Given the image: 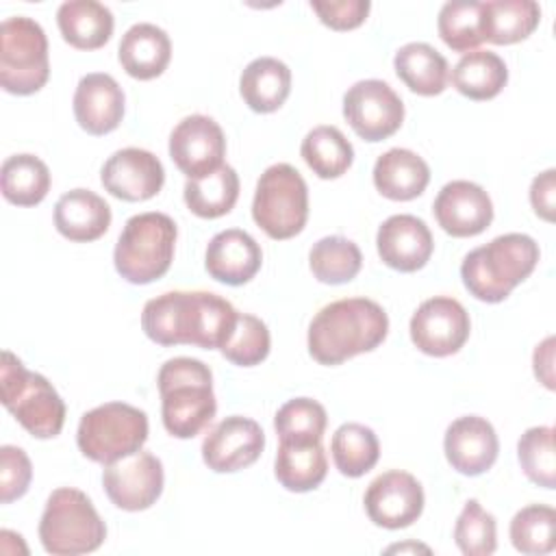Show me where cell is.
Wrapping results in <instances>:
<instances>
[{"label":"cell","mask_w":556,"mask_h":556,"mask_svg":"<svg viewBox=\"0 0 556 556\" xmlns=\"http://www.w3.org/2000/svg\"><path fill=\"white\" fill-rule=\"evenodd\" d=\"M404 549H424V552H430V549L424 547V545H393V547H389L387 552H404Z\"/></svg>","instance_id":"47"},{"label":"cell","mask_w":556,"mask_h":556,"mask_svg":"<svg viewBox=\"0 0 556 556\" xmlns=\"http://www.w3.org/2000/svg\"><path fill=\"white\" fill-rule=\"evenodd\" d=\"M308 265L319 282L343 285L361 271L363 254L354 241L332 235L313 243L308 252Z\"/></svg>","instance_id":"36"},{"label":"cell","mask_w":556,"mask_h":556,"mask_svg":"<svg viewBox=\"0 0 556 556\" xmlns=\"http://www.w3.org/2000/svg\"><path fill=\"white\" fill-rule=\"evenodd\" d=\"M311 9L319 15V20L326 26L334 30H348L365 22L371 9V2L369 0H311Z\"/></svg>","instance_id":"44"},{"label":"cell","mask_w":556,"mask_h":556,"mask_svg":"<svg viewBox=\"0 0 556 556\" xmlns=\"http://www.w3.org/2000/svg\"><path fill=\"white\" fill-rule=\"evenodd\" d=\"M534 376L547 387L554 389V337H547L541 345H536L534 350Z\"/></svg>","instance_id":"46"},{"label":"cell","mask_w":556,"mask_h":556,"mask_svg":"<svg viewBox=\"0 0 556 556\" xmlns=\"http://www.w3.org/2000/svg\"><path fill=\"white\" fill-rule=\"evenodd\" d=\"M104 536L106 526L83 491L61 486L50 493L39 521V539L48 554H89L102 545Z\"/></svg>","instance_id":"7"},{"label":"cell","mask_w":556,"mask_h":556,"mask_svg":"<svg viewBox=\"0 0 556 556\" xmlns=\"http://www.w3.org/2000/svg\"><path fill=\"white\" fill-rule=\"evenodd\" d=\"M265 447L263 428L243 415H230L208 430L202 441V460L217 473L252 465Z\"/></svg>","instance_id":"16"},{"label":"cell","mask_w":556,"mask_h":556,"mask_svg":"<svg viewBox=\"0 0 556 556\" xmlns=\"http://www.w3.org/2000/svg\"><path fill=\"white\" fill-rule=\"evenodd\" d=\"M252 217L271 239H291L302 232L308 217V189L293 165L276 163L261 174Z\"/></svg>","instance_id":"10"},{"label":"cell","mask_w":556,"mask_h":556,"mask_svg":"<svg viewBox=\"0 0 556 556\" xmlns=\"http://www.w3.org/2000/svg\"><path fill=\"white\" fill-rule=\"evenodd\" d=\"M554 169H545L543 174H539L532 185H530V202L532 208L539 217H543L545 222L554 219Z\"/></svg>","instance_id":"45"},{"label":"cell","mask_w":556,"mask_h":556,"mask_svg":"<svg viewBox=\"0 0 556 556\" xmlns=\"http://www.w3.org/2000/svg\"><path fill=\"white\" fill-rule=\"evenodd\" d=\"M376 248L384 265L397 271L421 269L434 248L430 228L424 219L400 213L387 217L376 235Z\"/></svg>","instance_id":"20"},{"label":"cell","mask_w":556,"mask_h":556,"mask_svg":"<svg viewBox=\"0 0 556 556\" xmlns=\"http://www.w3.org/2000/svg\"><path fill=\"white\" fill-rule=\"evenodd\" d=\"M0 187L11 204L35 206L50 189V169L35 154H13L2 163Z\"/></svg>","instance_id":"33"},{"label":"cell","mask_w":556,"mask_h":556,"mask_svg":"<svg viewBox=\"0 0 556 556\" xmlns=\"http://www.w3.org/2000/svg\"><path fill=\"white\" fill-rule=\"evenodd\" d=\"M517 456L523 473L543 489L556 486V458H554V428L534 426L528 428L519 443Z\"/></svg>","instance_id":"40"},{"label":"cell","mask_w":556,"mask_h":556,"mask_svg":"<svg viewBox=\"0 0 556 556\" xmlns=\"http://www.w3.org/2000/svg\"><path fill=\"white\" fill-rule=\"evenodd\" d=\"M443 450L452 469L463 476H480L495 463L500 441L491 421L478 415H465L447 426Z\"/></svg>","instance_id":"19"},{"label":"cell","mask_w":556,"mask_h":556,"mask_svg":"<svg viewBox=\"0 0 556 556\" xmlns=\"http://www.w3.org/2000/svg\"><path fill=\"white\" fill-rule=\"evenodd\" d=\"M556 510L547 504H530L515 513L510 521V541L517 552L541 556L556 547Z\"/></svg>","instance_id":"38"},{"label":"cell","mask_w":556,"mask_h":556,"mask_svg":"<svg viewBox=\"0 0 556 556\" xmlns=\"http://www.w3.org/2000/svg\"><path fill=\"white\" fill-rule=\"evenodd\" d=\"M235 306L211 291H167L146 302L143 332L161 345L222 350L237 321Z\"/></svg>","instance_id":"1"},{"label":"cell","mask_w":556,"mask_h":556,"mask_svg":"<svg viewBox=\"0 0 556 556\" xmlns=\"http://www.w3.org/2000/svg\"><path fill=\"white\" fill-rule=\"evenodd\" d=\"M389 332L384 308L369 298H343L326 304L308 326V352L319 365H339L376 350Z\"/></svg>","instance_id":"2"},{"label":"cell","mask_w":556,"mask_h":556,"mask_svg":"<svg viewBox=\"0 0 556 556\" xmlns=\"http://www.w3.org/2000/svg\"><path fill=\"white\" fill-rule=\"evenodd\" d=\"M226 139L208 115L182 117L169 135V156L187 178H200L224 165Z\"/></svg>","instance_id":"14"},{"label":"cell","mask_w":556,"mask_h":556,"mask_svg":"<svg viewBox=\"0 0 556 556\" xmlns=\"http://www.w3.org/2000/svg\"><path fill=\"white\" fill-rule=\"evenodd\" d=\"M74 115L89 135L115 130L124 117V91L117 80L104 72L85 74L74 91Z\"/></svg>","instance_id":"21"},{"label":"cell","mask_w":556,"mask_h":556,"mask_svg":"<svg viewBox=\"0 0 556 556\" xmlns=\"http://www.w3.org/2000/svg\"><path fill=\"white\" fill-rule=\"evenodd\" d=\"M243 102L256 113L280 109L291 91V70L274 56H258L245 65L239 78Z\"/></svg>","instance_id":"27"},{"label":"cell","mask_w":556,"mask_h":556,"mask_svg":"<svg viewBox=\"0 0 556 556\" xmlns=\"http://www.w3.org/2000/svg\"><path fill=\"white\" fill-rule=\"evenodd\" d=\"M395 74L419 96H437L445 89L450 67L445 56L426 41L404 43L393 56Z\"/></svg>","instance_id":"29"},{"label":"cell","mask_w":556,"mask_h":556,"mask_svg":"<svg viewBox=\"0 0 556 556\" xmlns=\"http://www.w3.org/2000/svg\"><path fill=\"white\" fill-rule=\"evenodd\" d=\"M156 382L163 426L172 437L191 439L211 424L217 402L208 365L198 358L176 356L161 365Z\"/></svg>","instance_id":"3"},{"label":"cell","mask_w":556,"mask_h":556,"mask_svg":"<svg viewBox=\"0 0 556 556\" xmlns=\"http://www.w3.org/2000/svg\"><path fill=\"white\" fill-rule=\"evenodd\" d=\"M430 180L428 163L413 150L391 148L376 159L374 185L389 200H413Z\"/></svg>","instance_id":"25"},{"label":"cell","mask_w":556,"mask_h":556,"mask_svg":"<svg viewBox=\"0 0 556 556\" xmlns=\"http://www.w3.org/2000/svg\"><path fill=\"white\" fill-rule=\"evenodd\" d=\"M4 408L37 439H52L65 424V404L46 376L28 371L22 361L4 350L0 367Z\"/></svg>","instance_id":"5"},{"label":"cell","mask_w":556,"mask_h":556,"mask_svg":"<svg viewBox=\"0 0 556 556\" xmlns=\"http://www.w3.org/2000/svg\"><path fill=\"white\" fill-rule=\"evenodd\" d=\"M454 539L465 556H489L497 547L495 517L486 513L478 500H467L456 526Z\"/></svg>","instance_id":"42"},{"label":"cell","mask_w":556,"mask_h":556,"mask_svg":"<svg viewBox=\"0 0 556 556\" xmlns=\"http://www.w3.org/2000/svg\"><path fill=\"white\" fill-rule=\"evenodd\" d=\"M450 80L458 93L471 100H489L504 89L508 70L500 54L491 50H471L458 59Z\"/></svg>","instance_id":"31"},{"label":"cell","mask_w":556,"mask_h":556,"mask_svg":"<svg viewBox=\"0 0 556 556\" xmlns=\"http://www.w3.org/2000/svg\"><path fill=\"white\" fill-rule=\"evenodd\" d=\"M63 39L78 50L104 46L113 33V13L96 0H67L56 11Z\"/></svg>","instance_id":"28"},{"label":"cell","mask_w":556,"mask_h":556,"mask_svg":"<svg viewBox=\"0 0 556 556\" xmlns=\"http://www.w3.org/2000/svg\"><path fill=\"white\" fill-rule=\"evenodd\" d=\"M263 263L261 245L252 235L239 228H228L217 232L208 245L204 256V267L211 278L224 285H245L256 276Z\"/></svg>","instance_id":"22"},{"label":"cell","mask_w":556,"mask_h":556,"mask_svg":"<svg viewBox=\"0 0 556 556\" xmlns=\"http://www.w3.org/2000/svg\"><path fill=\"white\" fill-rule=\"evenodd\" d=\"M148 439V417L126 402H106L80 417L76 443L83 456L109 465L141 450Z\"/></svg>","instance_id":"8"},{"label":"cell","mask_w":556,"mask_h":556,"mask_svg":"<svg viewBox=\"0 0 556 556\" xmlns=\"http://www.w3.org/2000/svg\"><path fill=\"white\" fill-rule=\"evenodd\" d=\"M174 243L176 224L169 215L156 211L132 215L113 250L115 269L132 285H148L169 269Z\"/></svg>","instance_id":"6"},{"label":"cell","mask_w":556,"mask_h":556,"mask_svg":"<svg viewBox=\"0 0 556 556\" xmlns=\"http://www.w3.org/2000/svg\"><path fill=\"white\" fill-rule=\"evenodd\" d=\"M541 22V7L534 0H489L482 2V37L491 43H515L532 35Z\"/></svg>","instance_id":"30"},{"label":"cell","mask_w":556,"mask_h":556,"mask_svg":"<svg viewBox=\"0 0 556 556\" xmlns=\"http://www.w3.org/2000/svg\"><path fill=\"white\" fill-rule=\"evenodd\" d=\"M269 343L271 341L265 321H261L254 315L239 313L235 328L222 345V354L239 367H252L267 358Z\"/></svg>","instance_id":"41"},{"label":"cell","mask_w":556,"mask_h":556,"mask_svg":"<svg viewBox=\"0 0 556 556\" xmlns=\"http://www.w3.org/2000/svg\"><path fill=\"white\" fill-rule=\"evenodd\" d=\"M102 484L109 500L122 510H146L163 491V465L150 452H135L104 465Z\"/></svg>","instance_id":"13"},{"label":"cell","mask_w":556,"mask_h":556,"mask_svg":"<svg viewBox=\"0 0 556 556\" xmlns=\"http://www.w3.org/2000/svg\"><path fill=\"white\" fill-rule=\"evenodd\" d=\"M343 115L361 139L382 141L402 126L404 102L389 83L367 78L345 91Z\"/></svg>","instance_id":"11"},{"label":"cell","mask_w":556,"mask_h":556,"mask_svg":"<svg viewBox=\"0 0 556 556\" xmlns=\"http://www.w3.org/2000/svg\"><path fill=\"white\" fill-rule=\"evenodd\" d=\"M100 180L111 195L128 202H141L161 191L165 169L152 152L143 148H122L104 161Z\"/></svg>","instance_id":"17"},{"label":"cell","mask_w":556,"mask_h":556,"mask_svg":"<svg viewBox=\"0 0 556 556\" xmlns=\"http://www.w3.org/2000/svg\"><path fill=\"white\" fill-rule=\"evenodd\" d=\"M54 226L70 241H93L111 226V206L89 189H72L54 204Z\"/></svg>","instance_id":"24"},{"label":"cell","mask_w":556,"mask_h":556,"mask_svg":"<svg viewBox=\"0 0 556 556\" xmlns=\"http://www.w3.org/2000/svg\"><path fill=\"white\" fill-rule=\"evenodd\" d=\"M536 263V241L523 232H508L471 250L463 258L460 278L473 298L495 304L506 300L534 271Z\"/></svg>","instance_id":"4"},{"label":"cell","mask_w":556,"mask_h":556,"mask_svg":"<svg viewBox=\"0 0 556 556\" xmlns=\"http://www.w3.org/2000/svg\"><path fill=\"white\" fill-rule=\"evenodd\" d=\"M33 478L30 458L22 447L2 445L0 447V500L9 504L28 491Z\"/></svg>","instance_id":"43"},{"label":"cell","mask_w":556,"mask_h":556,"mask_svg":"<svg viewBox=\"0 0 556 556\" xmlns=\"http://www.w3.org/2000/svg\"><path fill=\"white\" fill-rule=\"evenodd\" d=\"M117 56L128 76L150 80L165 72L172 56V41L156 24L139 22L122 35Z\"/></svg>","instance_id":"23"},{"label":"cell","mask_w":556,"mask_h":556,"mask_svg":"<svg viewBox=\"0 0 556 556\" xmlns=\"http://www.w3.org/2000/svg\"><path fill=\"white\" fill-rule=\"evenodd\" d=\"M432 213L447 235L473 237L491 224L493 204L480 185L471 180H452L437 193Z\"/></svg>","instance_id":"18"},{"label":"cell","mask_w":556,"mask_h":556,"mask_svg":"<svg viewBox=\"0 0 556 556\" xmlns=\"http://www.w3.org/2000/svg\"><path fill=\"white\" fill-rule=\"evenodd\" d=\"M50 76L48 37L39 22L26 15L0 24V85L15 96L39 91Z\"/></svg>","instance_id":"9"},{"label":"cell","mask_w":556,"mask_h":556,"mask_svg":"<svg viewBox=\"0 0 556 556\" xmlns=\"http://www.w3.org/2000/svg\"><path fill=\"white\" fill-rule=\"evenodd\" d=\"M469 313L450 295L424 300L410 317V339L428 356L456 354L469 339Z\"/></svg>","instance_id":"12"},{"label":"cell","mask_w":556,"mask_h":556,"mask_svg":"<svg viewBox=\"0 0 556 556\" xmlns=\"http://www.w3.org/2000/svg\"><path fill=\"white\" fill-rule=\"evenodd\" d=\"M437 28L441 39L456 52L476 50L482 37V2L450 0L441 7Z\"/></svg>","instance_id":"37"},{"label":"cell","mask_w":556,"mask_h":556,"mask_svg":"<svg viewBox=\"0 0 556 556\" xmlns=\"http://www.w3.org/2000/svg\"><path fill=\"white\" fill-rule=\"evenodd\" d=\"M182 193L191 213L215 219L230 213L235 206L239 198V176L230 165L224 163L206 176L187 178Z\"/></svg>","instance_id":"32"},{"label":"cell","mask_w":556,"mask_h":556,"mask_svg":"<svg viewBox=\"0 0 556 556\" xmlns=\"http://www.w3.org/2000/svg\"><path fill=\"white\" fill-rule=\"evenodd\" d=\"M300 152L319 178H339L354 161V148L337 126H315L302 139Z\"/></svg>","instance_id":"34"},{"label":"cell","mask_w":556,"mask_h":556,"mask_svg":"<svg viewBox=\"0 0 556 556\" xmlns=\"http://www.w3.org/2000/svg\"><path fill=\"white\" fill-rule=\"evenodd\" d=\"M326 471L328 458L321 441H280L274 473L287 491H313L324 482Z\"/></svg>","instance_id":"26"},{"label":"cell","mask_w":556,"mask_h":556,"mask_svg":"<svg viewBox=\"0 0 556 556\" xmlns=\"http://www.w3.org/2000/svg\"><path fill=\"white\" fill-rule=\"evenodd\" d=\"M326 424V408L311 397H293L285 402L274 417V428L280 441H321Z\"/></svg>","instance_id":"39"},{"label":"cell","mask_w":556,"mask_h":556,"mask_svg":"<svg viewBox=\"0 0 556 556\" xmlns=\"http://www.w3.org/2000/svg\"><path fill=\"white\" fill-rule=\"evenodd\" d=\"M330 452L337 469L343 476L358 478L378 463L380 443L371 428L356 421H348L334 430Z\"/></svg>","instance_id":"35"},{"label":"cell","mask_w":556,"mask_h":556,"mask_svg":"<svg viewBox=\"0 0 556 556\" xmlns=\"http://www.w3.org/2000/svg\"><path fill=\"white\" fill-rule=\"evenodd\" d=\"M363 502L367 517L376 526L400 530L419 519L424 510V489L413 473L391 469L369 482Z\"/></svg>","instance_id":"15"}]
</instances>
